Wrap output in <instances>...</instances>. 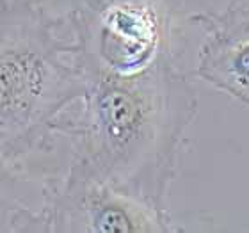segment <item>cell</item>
Masks as SVG:
<instances>
[{
  "mask_svg": "<svg viewBox=\"0 0 249 233\" xmlns=\"http://www.w3.org/2000/svg\"><path fill=\"white\" fill-rule=\"evenodd\" d=\"M88 80L77 157L68 180L93 181L155 205L175 164L196 96L167 54L116 70L80 47Z\"/></svg>",
  "mask_w": 249,
  "mask_h": 233,
  "instance_id": "6da1fadb",
  "label": "cell"
},
{
  "mask_svg": "<svg viewBox=\"0 0 249 233\" xmlns=\"http://www.w3.org/2000/svg\"><path fill=\"white\" fill-rule=\"evenodd\" d=\"M0 137L2 159H16L45 135L66 105L86 98L82 59L62 61L77 47L62 41L52 21L25 0L2 4Z\"/></svg>",
  "mask_w": 249,
  "mask_h": 233,
  "instance_id": "7a4b0ae2",
  "label": "cell"
},
{
  "mask_svg": "<svg viewBox=\"0 0 249 233\" xmlns=\"http://www.w3.org/2000/svg\"><path fill=\"white\" fill-rule=\"evenodd\" d=\"M48 223L55 232H164L155 205L93 181L66 180L53 197Z\"/></svg>",
  "mask_w": 249,
  "mask_h": 233,
  "instance_id": "3957f363",
  "label": "cell"
},
{
  "mask_svg": "<svg viewBox=\"0 0 249 233\" xmlns=\"http://www.w3.org/2000/svg\"><path fill=\"white\" fill-rule=\"evenodd\" d=\"M197 75L249 105V23L212 21V36L201 50Z\"/></svg>",
  "mask_w": 249,
  "mask_h": 233,
  "instance_id": "277c9868",
  "label": "cell"
},
{
  "mask_svg": "<svg viewBox=\"0 0 249 233\" xmlns=\"http://www.w3.org/2000/svg\"><path fill=\"white\" fill-rule=\"evenodd\" d=\"M213 23H221V25L249 23V0H231L228 9L223 15H219Z\"/></svg>",
  "mask_w": 249,
  "mask_h": 233,
  "instance_id": "5b68a950",
  "label": "cell"
}]
</instances>
